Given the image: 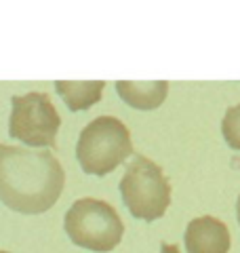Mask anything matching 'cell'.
Segmentation results:
<instances>
[{
  "label": "cell",
  "instance_id": "1",
  "mask_svg": "<svg viewBox=\"0 0 240 253\" xmlns=\"http://www.w3.org/2000/svg\"><path fill=\"white\" fill-rule=\"evenodd\" d=\"M66 186V173L51 150L0 144V203L23 215L49 211Z\"/></svg>",
  "mask_w": 240,
  "mask_h": 253
},
{
  "label": "cell",
  "instance_id": "2",
  "mask_svg": "<svg viewBox=\"0 0 240 253\" xmlns=\"http://www.w3.org/2000/svg\"><path fill=\"white\" fill-rule=\"evenodd\" d=\"M131 154V131L116 116H99L80 131L76 158L89 175H108Z\"/></svg>",
  "mask_w": 240,
  "mask_h": 253
},
{
  "label": "cell",
  "instance_id": "3",
  "mask_svg": "<svg viewBox=\"0 0 240 253\" xmlns=\"http://www.w3.org/2000/svg\"><path fill=\"white\" fill-rule=\"evenodd\" d=\"M63 228L76 247L106 253L118 247L124 224L110 203L99 199H78L66 213Z\"/></svg>",
  "mask_w": 240,
  "mask_h": 253
},
{
  "label": "cell",
  "instance_id": "4",
  "mask_svg": "<svg viewBox=\"0 0 240 253\" xmlns=\"http://www.w3.org/2000/svg\"><path fill=\"white\" fill-rule=\"evenodd\" d=\"M120 194L133 217L156 221L171 205V184L148 156L135 154L120 179Z\"/></svg>",
  "mask_w": 240,
  "mask_h": 253
},
{
  "label": "cell",
  "instance_id": "5",
  "mask_svg": "<svg viewBox=\"0 0 240 253\" xmlns=\"http://www.w3.org/2000/svg\"><path fill=\"white\" fill-rule=\"evenodd\" d=\"M59 126V112L46 93L30 91L11 97L9 135L13 139L34 150H51L57 139Z\"/></svg>",
  "mask_w": 240,
  "mask_h": 253
},
{
  "label": "cell",
  "instance_id": "6",
  "mask_svg": "<svg viewBox=\"0 0 240 253\" xmlns=\"http://www.w3.org/2000/svg\"><path fill=\"white\" fill-rule=\"evenodd\" d=\"M186 249L188 253H228L230 230L221 219L202 215L192 219L186 228Z\"/></svg>",
  "mask_w": 240,
  "mask_h": 253
},
{
  "label": "cell",
  "instance_id": "7",
  "mask_svg": "<svg viewBox=\"0 0 240 253\" xmlns=\"http://www.w3.org/2000/svg\"><path fill=\"white\" fill-rule=\"evenodd\" d=\"M116 91L126 106L135 110H154L166 99L169 83L166 81H118Z\"/></svg>",
  "mask_w": 240,
  "mask_h": 253
},
{
  "label": "cell",
  "instance_id": "8",
  "mask_svg": "<svg viewBox=\"0 0 240 253\" xmlns=\"http://www.w3.org/2000/svg\"><path fill=\"white\" fill-rule=\"evenodd\" d=\"M103 81H57L55 89H57L59 97L63 99L72 112H80V110H89L101 99Z\"/></svg>",
  "mask_w": 240,
  "mask_h": 253
},
{
  "label": "cell",
  "instance_id": "9",
  "mask_svg": "<svg viewBox=\"0 0 240 253\" xmlns=\"http://www.w3.org/2000/svg\"><path fill=\"white\" fill-rule=\"evenodd\" d=\"M221 133H223L226 144L232 150H238L240 152V104L228 108V112L221 121Z\"/></svg>",
  "mask_w": 240,
  "mask_h": 253
},
{
  "label": "cell",
  "instance_id": "10",
  "mask_svg": "<svg viewBox=\"0 0 240 253\" xmlns=\"http://www.w3.org/2000/svg\"><path fill=\"white\" fill-rule=\"evenodd\" d=\"M160 253H181L177 245H171V243H162L160 245Z\"/></svg>",
  "mask_w": 240,
  "mask_h": 253
},
{
  "label": "cell",
  "instance_id": "11",
  "mask_svg": "<svg viewBox=\"0 0 240 253\" xmlns=\"http://www.w3.org/2000/svg\"><path fill=\"white\" fill-rule=\"evenodd\" d=\"M236 215H238V224H240V196H238V201H236Z\"/></svg>",
  "mask_w": 240,
  "mask_h": 253
},
{
  "label": "cell",
  "instance_id": "12",
  "mask_svg": "<svg viewBox=\"0 0 240 253\" xmlns=\"http://www.w3.org/2000/svg\"><path fill=\"white\" fill-rule=\"evenodd\" d=\"M0 253H9V251H0Z\"/></svg>",
  "mask_w": 240,
  "mask_h": 253
}]
</instances>
